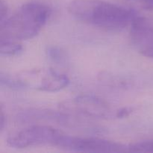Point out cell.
Segmentation results:
<instances>
[{
  "label": "cell",
  "instance_id": "7",
  "mask_svg": "<svg viewBox=\"0 0 153 153\" xmlns=\"http://www.w3.org/2000/svg\"><path fill=\"white\" fill-rule=\"evenodd\" d=\"M17 120L20 123H34L38 121H50L60 124H71L70 117L67 114L49 109H29L17 114Z\"/></svg>",
  "mask_w": 153,
  "mask_h": 153
},
{
  "label": "cell",
  "instance_id": "9",
  "mask_svg": "<svg viewBox=\"0 0 153 153\" xmlns=\"http://www.w3.org/2000/svg\"><path fill=\"white\" fill-rule=\"evenodd\" d=\"M46 52L48 58L56 64L62 66L66 65L67 63V55L65 51L63 50L61 48L55 46H49L46 49Z\"/></svg>",
  "mask_w": 153,
  "mask_h": 153
},
{
  "label": "cell",
  "instance_id": "4",
  "mask_svg": "<svg viewBox=\"0 0 153 153\" xmlns=\"http://www.w3.org/2000/svg\"><path fill=\"white\" fill-rule=\"evenodd\" d=\"M58 147L76 152H128V146L98 137H73L64 134Z\"/></svg>",
  "mask_w": 153,
  "mask_h": 153
},
{
  "label": "cell",
  "instance_id": "15",
  "mask_svg": "<svg viewBox=\"0 0 153 153\" xmlns=\"http://www.w3.org/2000/svg\"><path fill=\"white\" fill-rule=\"evenodd\" d=\"M129 1L139 2L143 8L153 10V0H129Z\"/></svg>",
  "mask_w": 153,
  "mask_h": 153
},
{
  "label": "cell",
  "instance_id": "1",
  "mask_svg": "<svg viewBox=\"0 0 153 153\" xmlns=\"http://www.w3.org/2000/svg\"><path fill=\"white\" fill-rule=\"evenodd\" d=\"M76 19L108 31H120L131 25L135 10L103 0H73L67 7Z\"/></svg>",
  "mask_w": 153,
  "mask_h": 153
},
{
  "label": "cell",
  "instance_id": "6",
  "mask_svg": "<svg viewBox=\"0 0 153 153\" xmlns=\"http://www.w3.org/2000/svg\"><path fill=\"white\" fill-rule=\"evenodd\" d=\"M130 26L132 44L142 55L153 58V16L137 15Z\"/></svg>",
  "mask_w": 153,
  "mask_h": 153
},
{
  "label": "cell",
  "instance_id": "3",
  "mask_svg": "<svg viewBox=\"0 0 153 153\" xmlns=\"http://www.w3.org/2000/svg\"><path fill=\"white\" fill-rule=\"evenodd\" d=\"M62 131L49 126L34 125L13 133L7 139V144L15 149L37 146H58Z\"/></svg>",
  "mask_w": 153,
  "mask_h": 153
},
{
  "label": "cell",
  "instance_id": "16",
  "mask_svg": "<svg viewBox=\"0 0 153 153\" xmlns=\"http://www.w3.org/2000/svg\"><path fill=\"white\" fill-rule=\"evenodd\" d=\"M6 123V120H5V116L4 114V112H3L2 109H1V122H0V128H1V131H2L4 128V126Z\"/></svg>",
  "mask_w": 153,
  "mask_h": 153
},
{
  "label": "cell",
  "instance_id": "10",
  "mask_svg": "<svg viewBox=\"0 0 153 153\" xmlns=\"http://www.w3.org/2000/svg\"><path fill=\"white\" fill-rule=\"evenodd\" d=\"M1 85L15 90H22L28 87V82L25 81L3 73L1 74Z\"/></svg>",
  "mask_w": 153,
  "mask_h": 153
},
{
  "label": "cell",
  "instance_id": "12",
  "mask_svg": "<svg viewBox=\"0 0 153 153\" xmlns=\"http://www.w3.org/2000/svg\"><path fill=\"white\" fill-rule=\"evenodd\" d=\"M128 152H153V140H142L128 145Z\"/></svg>",
  "mask_w": 153,
  "mask_h": 153
},
{
  "label": "cell",
  "instance_id": "11",
  "mask_svg": "<svg viewBox=\"0 0 153 153\" xmlns=\"http://www.w3.org/2000/svg\"><path fill=\"white\" fill-rule=\"evenodd\" d=\"M23 47L17 41H0V52L7 56L17 55L22 52Z\"/></svg>",
  "mask_w": 153,
  "mask_h": 153
},
{
  "label": "cell",
  "instance_id": "14",
  "mask_svg": "<svg viewBox=\"0 0 153 153\" xmlns=\"http://www.w3.org/2000/svg\"><path fill=\"white\" fill-rule=\"evenodd\" d=\"M7 6L4 0L0 1V22L4 21L7 18Z\"/></svg>",
  "mask_w": 153,
  "mask_h": 153
},
{
  "label": "cell",
  "instance_id": "13",
  "mask_svg": "<svg viewBox=\"0 0 153 153\" xmlns=\"http://www.w3.org/2000/svg\"><path fill=\"white\" fill-rule=\"evenodd\" d=\"M132 112V108L128 107H124L116 111L115 117L117 118H125L129 116Z\"/></svg>",
  "mask_w": 153,
  "mask_h": 153
},
{
  "label": "cell",
  "instance_id": "8",
  "mask_svg": "<svg viewBox=\"0 0 153 153\" xmlns=\"http://www.w3.org/2000/svg\"><path fill=\"white\" fill-rule=\"evenodd\" d=\"M70 84L67 76L59 73L52 68H49L41 82L37 86V89L46 92H56L67 88Z\"/></svg>",
  "mask_w": 153,
  "mask_h": 153
},
{
  "label": "cell",
  "instance_id": "2",
  "mask_svg": "<svg viewBox=\"0 0 153 153\" xmlns=\"http://www.w3.org/2000/svg\"><path fill=\"white\" fill-rule=\"evenodd\" d=\"M51 14L48 5L40 1L22 4L12 16L0 24V41L31 39L46 25Z\"/></svg>",
  "mask_w": 153,
  "mask_h": 153
},
{
  "label": "cell",
  "instance_id": "5",
  "mask_svg": "<svg viewBox=\"0 0 153 153\" xmlns=\"http://www.w3.org/2000/svg\"><path fill=\"white\" fill-rule=\"evenodd\" d=\"M64 111H69L86 117L94 118H107L111 116L110 105L97 96L81 95L65 102L61 105Z\"/></svg>",
  "mask_w": 153,
  "mask_h": 153
}]
</instances>
